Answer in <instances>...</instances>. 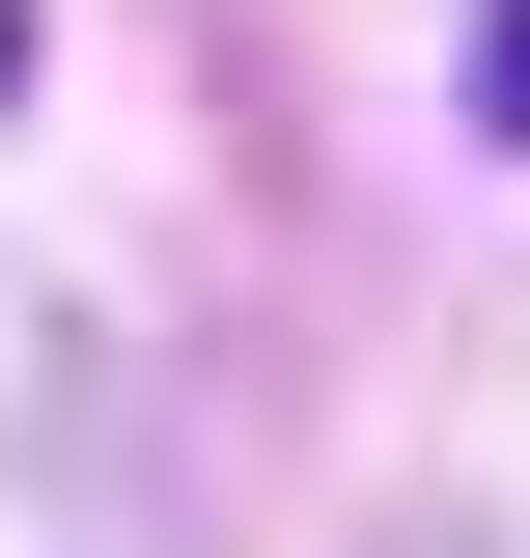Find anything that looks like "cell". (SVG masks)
I'll use <instances>...</instances> for the list:
<instances>
[{"instance_id": "cell-1", "label": "cell", "mask_w": 530, "mask_h": 558, "mask_svg": "<svg viewBox=\"0 0 530 558\" xmlns=\"http://www.w3.org/2000/svg\"><path fill=\"white\" fill-rule=\"evenodd\" d=\"M474 140L530 168V0H474Z\"/></svg>"}, {"instance_id": "cell-2", "label": "cell", "mask_w": 530, "mask_h": 558, "mask_svg": "<svg viewBox=\"0 0 530 558\" xmlns=\"http://www.w3.org/2000/svg\"><path fill=\"white\" fill-rule=\"evenodd\" d=\"M28 57H57V28H28V0H0V112H28Z\"/></svg>"}]
</instances>
